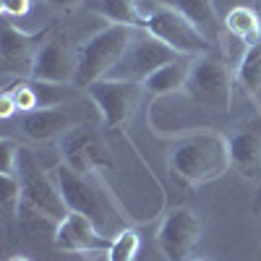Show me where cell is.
<instances>
[{
  "label": "cell",
  "instance_id": "cell-1",
  "mask_svg": "<svg viewBox=\"0 0 261 261\" xmlns=\"http://www.w3.org/2000/svg\"><path fill=\"white\" fill-rule=\"evenodd\" d=\"M170 172L180 186H204L217 178H222L232 167L230 160V141L222 134L204 130V134H191L172 144L167 154Z\"/></svg>",
  "mask_w": 261,
  "mask_h": 261
},
{
  "label": "cell",
  "instance_id": "cell-20",
  "mask_svg": "<svg viewBox=\"0 0 261 261\" xmlns=\"http://www.w3.org/2000/svg\"><path fill=\"white\" fill-rule=\"evenodd\" d=\"M235 73H238V81L248 89V94H258L261 92V42L246 47Z\"/></svg>",
  "mask_w": 261,
  "mask_h": 261
},
{
  "label": "cell",
  "instance_id": "cell-28",
  "mask_svg": "<svg viewBox=\"0 0 261 261\" xmlns=\"http://www.w3.org/2000/svg\"><path fill=\"white\" fill-rule=\"evenodd\" d=\"M11 261H32V258H29V256H13Z\"/></svg>",
  "mask_w": 261,
  "mask_h": 261
},
{
  "label": "cell",
  "instance_id": "cell-21",
  "mask_svg": "<svg viewBox=\"0 0 261 261\" xmlns=\"http://www.w3.org/2000/svg\"><path fill=\"white\" fill-rule=\"evenodd\" d=\"M136 253H139V232L123 227L113 238V246L107 251V258L110 261H136Z\"/></svg>",
  "mask_w": 261,
  "mask_h": 261
},
{
  "label": "cell",
  "instance_id": "cell-26",
  "mask_svg": "<svg viewBox=\"0 0 261 261\" xmlns=\"http://www.w3.org/2000/svg\"><path fill=\"white\" fill-rule=\"evenodd\" d=\"M13 113H18V110H16V105H13V99L3 92V97H0V115H3V118H11Z\"/></svg>",
  "mask_w": 261,
  "mask_h": 261
},
{
  "label": "cell",
  "instance_id": "cell-25",
  "mask_svg": "<svg viewBox=\"0 0 261 261\" xmlns=\"http://www.w3.org/2000/svg\"><path fill=\"white\" fill-rule=\"evenodd\" d=\"M212 6H214V13L220 21H225V16L235 8H241V6H248V0H212Z\"/></svg>",
  "mask_w": 261,
  "mask_h": 261
},
{
  "label": "cell",
  "instance_id": "cell-12",
  "mask_svg": "<svg viewBox=\"0 0 261 261\" xmlns=\"http://www.w3.org/2000/svg\"><path fill=\"white\" fill-rule=\"evenodd\" d=\"M29 79L47 81V84H73L76 81V50H71L68 37L60 32H53V37L39 47Z\"/></svg>",
  "mask_w": 261,
  "mask_h": 261
},
{
  "label": "cell",
  "instance_id": "cell-13",
  "mask_svg": "<svg viewBox=\"0 0 261 261\" xmlns=\"http://www.w3.org/2000/svg\"><path fill=\"white\" fill-rule=\"evenodd\" d=\"M53 243L60 251H68V253H102V251H110L113 241L107 235L99 232V227L84 217L79 212H68L63 222H58L55 232H53Z\"/></svg>",
  "mask_w": 261,
  "mask_h": 261
},
{
  "label": "cell",
  "instance_id": "cell-11",
  "mask_svg": "<svg viewBox=\"0 0 261 261\" xmlns=\"http://www.w3.org/2000/svg\"><path fill=\"white\" fill-rule=\"evenodd\" d=\"M53 27H42L37 32H21L16 27L3 29V39H0V60H3L6 73L16 76H32V65L39 53V47L53 37Z\"/></svg>",
  "mask_w": 261,
  "mask_h": 261
},
{
  "label": "cell",
  "instance_id": "cell-2",
  "mask_svg": "<svg viewBox=\"0 0 261 261\" xmlns=\"http://www.w3.org/2000/svg\"><path fill=\"white\" fill-rule=\"evenodd\" d=\"M139 29L130 27H105L102 32L92 34L89 39L79 45L76 50V89H89V86L99 79H107L113 68L120 63L125 50L130 47Z\"/></svg>",
  "mask_w": 261,
  "mask_h": 261
},
{
  "label": "cell",
  "instance_id": "cell-27",
  "mask_svg": "<svg viewBox=\"0 0 261 261\" xmlns=\"http://www.w3.org/2000/svg\"><path fill=\"white\" fill-rule=\"evenodd\" d=\"M53 6H58V8H73V6H79V3H84V0H50Z\"/></svg>",
  "mask_w": 261,
  "mask_h": 261
},
{
  "label": "cell",
  "instance_id": "cell-23",
  "mask_svg": "<svg viewBox=\"0 0 261 261\" xmlns=\"http://www.w3.org/2000/svg\"><path fill=\"white\" fill-rule=\"evenodd\" d=\"M18 160H21V144L13 139L0 141V175H18Z\"/></svg>",
  "mask_w": 261,
  "mask_h": 261
},
{
  "label": "cell",
  "instance_id": "cell-17",
  "mask_svg": "<svg viewBox=\"0 0 261 261\" xmlns=\"http://www.w3.org/2000/svg\"><path fill=\"white\" fill-rule=\"evenodd\" d=\"M86 8L94 11L102 18H107L110 24L144 29V13H141L139 0H89Z\"/></svg>",
  "mask_w": 261,
  "mask_h": 261
},
{
  "label": "cell",
  "instance_id": "cell-29",
  "mask_svg": "<svg viewBox=\"0 0 261 261\" xmlns=\"http://www.w3.org/2000/svg\"><path fill=\"white\" fill-rule=\"evenodd\" d=\"M188 261H212V258H188Z\"/></svg>",
  "mask_w": 261,
  "mask_h": 261
},
{
  "label": "cell",
  "instance_id": "cell-24",
  "mask_svg": "<svg viewBox=\"0 0 261 261\" xmlns=\"http://www.w3.org/2000/svg\"><path fill=\"white\" fill-rule=\"evenodd\" d=\"M0 8H3L6 16L21 18V16H27V13H29L32 0H0Z\"/></svg>",
  "mask_w": 261,
  "mask_h": 261
},
{
  "label": "cell",
  "instance_id": "cell-14",
  "mask_svg": "<svg viewBox=\"0 0 261 261\" xmlns=\"http://www.w3.org/2000/svg\"><path fill=\"white\" fill-rule=\"evenodd\" d=\"M84 125V118L68 107H45V110H34V113H27L21 118V130L32 139V141H55V139H63L65 134H71L73 128Z\"/></svg>",
  "mask_w": 261,
  "mask_h": 261
},
{
  "label": "cell",
  "instance_id": "cell-16",
  "mask_svg": "<svg viewBox=\"0 0 261 261\" xmlns=\"http://www.w3.org/2000/svg\"><path fill=\"white\" fill-rule=\"evenodd\" d=\"M191 65L193 58L191 55H180L178 60L167 63L165 68L154 71L146 81H144V92H149L151 97H175L186 92V84L191 76Z\"/></svg>",
  "mask_w": 261,
  "mask_h": 261
},
{
  "label": "cell",
  "instance_id": "cell-3",
  "mask_svg": "<svg viewBox=\"0 0 261 261\" xmlns=\"http://www.w3.org/2000/svg\"><path fill=\"white\" fill-rule=\"evenodd\" d=\"M55 183L63 193V201L68 206V212H79L99 227V232H110L113 225H118V212L110 201V196L105 193V188L84 172L71 170L68 165L55 167Z\"/></svg>",
  "mask_w": 261,
  "mask_h": 261
},
{
  "label": "cell",
  "instance_id": "cell-8",
  "mask_svg": "<svg viewBox=\"0 0 261 261\" xmlns=\"http://www.w3.org/2000/svg\"><path fill=\"white\" fill-rule=\"evenodd\" d=\"M18 178H21V196L24 204H29L32 209L42 212L45 217L55 222H63L68 217V206L63 201V193L55 183V178H50L45 170H39V165L34 162V157L27 149H21V160H18Z\"/></svg>",
  "mask_w": 261,
  "mask_h": 261
},
{
  "label": "cell",
  "instance_id": "cell-22",
  "mask_svg": "<svg viewBox=\"0 0 261 261\" xmlns=\"http://www.w3.org/2000/svg\"><path fill=\"white\" fill-rule=\"evenodd\" d=\"M3 178V193H0V204H3V212L8 220L18 217V209H21V201H24V196H21V178L18 175H0Z\"/></svg>",
  "mask_w": 261,
  "mask_h": 261
},
{
  "label": "cell",
  "instance_id": "cell-7",
  "mask_svg": "<svg viewBox=\"0 0 261 261\" xmlns=\"http://www.w3.org/2000/svg\"><path fill=\"white\" fill-rule=\"evenodd\" d=\"M84 92L94 102L107 128H120L136 115L141 94H144V84L120 81V79H99Z\"/></svg>",
  "mask_w": 261,
  "mask_h": 261
},
{
  "label": "cell",
  "instance_id": "cell-19",
  "mask_svg": "<svg viewBox=\"0 0 261 261\" xmlns=\"http://www.w3.org/2000/svg\"><path fill=\"white\" fill-rule=\"evenodd\" d=\"M222 27L241 42L243 47H251L256 42H261V18L251 6H241L225 16Z\"/></svg>",
  "mask_w": 261,
  "mask_h": 261
},
{
  "label": "cell",
  "instance_id": "cell-18",
  "mask_svg": "<svg viewBox=\"0 0 261 261\" xmlns=\"http://www.w3.org/2000/svg\"><path fill=\"white\" fill-rule=\"evenodd\" d=\"M160 3H165L170 8H175L178 13H183L191 24L199 27L209 39L217 34V29L222 27V21L217 18V13H214L212 0H160Z\"/></svg>",
  "mask_w": 261,
  "mask_h": 261
},
{
  "label": "cell",
  "instance_id": "cell-4",
  "mask_svg": "<svg viewBox=\"0 0 261 261\" xmlns=\"http://www.w3.org/2000/svg\"><path fill=\"white\" fill-rule=\"evenodd\" d=\"M141 13H144V32L165 42L178 55L196 58V55L212 53V39L175 8L160 3V0H149V8L141 6Z\"/></svg>",
  "mask_w": 261,
  "mask_h": 261
},
{
  "label": "cell",
  "instance_id": "cell-15",
  "mask_svg": "<svg viewBox=\"0 0 261 261\" xmlns=\"http://www.w3.org/2000/svg\"><path fill=\"white\" fill-rule=\"evenodd\" d=\"M227 141H230L232 170L241 172V178L261 186V123L235 128L227 136Z\"/></svg>",
  "mask_w": 261,
  "mask_h": 261
},
{
  "label": "cell",
  "instance_id": "cell-10",
  "mask_svg": "<svg viewBox=\"0 0 261 261\" xmlns=\"http://www.w3.org/2000/svg\"><path fill=\"white\" fill-rule=\"evenodd\" d=\"M60 151H63V165H68L76 172L89 175L94 170L113 167V160L107 154V149L94 130V125H79L71 134H65L60 139Z\"/></svg>",
  "mask_w": 261,
  "mask_h": 261
},
{
  "label": "cell",
  "instance_id": "cell-9",
  "mask_svg": "<svg viewBox=\"0 0 261 261\" xmlns=\"http://www.w3.org/2000/svg\"><path fill=\"white\" fill-rule=\"evenodd\" d=\"M201 241V220L188 206H178L165 214L157 230V246L167 261H188Z\"/></svg>",
  "mask_w": 261,
  "mask_h": 261
},
{
  "label": "cell",
  "instance_id": "cell-30",
  "mask_svg": "<svg viewBox=\"0 0 261 261\" xmlns=\"http://www.w3.org/2000/svg\"><path fill=\"white\" fill-rule=\"evenodd\" d=\"M258 201H261V186H258Z\"/></svg>",
  "mask_w": 261,
  "mask_h": 261
},
{
  "label": "cell",
  "instance_id": "cell-6",
  "mask_svg": "<svg viewBox=\"0 0 261 261\" xmlns=\"http://www.w3.org/2000/svg\"><path fill=\"white\" fill-rule=\"evenodd\" d=\"M180 55L175 50H170L165 42H160L157 37H151L149 32L139 29L130 47L125 50V55L120 58V63L113 68V73L107 79H120V81H136L144 84L154 71L165 68L167 63L178 60Z\"/></svg>",
  "mask_w": 261,
  "mask_h": 261
},
{
  "label": "cell",
  "instance_id": "cell-5",
  "mask_svg": "<svg viewBox=\"0 0 261 261\" xmlns=\"http://www.w3.org/2000/svg\"><path fill=\"white\" fill-rule=\"evenodd\" d=\"M183 94L193 99L201 110L227 113L232 105V81L225 60L217 58L214 53L196 55Z\"/></svg>",
  "mask_w": 261,
  "mask_h": 261
}]
</instances>
